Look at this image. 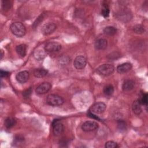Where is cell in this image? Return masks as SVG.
Returning a JSON list of instances; mask_svg holds the SVG:
<instances>
[{
  "label": "cell",
  "instance_id": "obj_14",
  "mask_svg": "<svg viewBox=\"0 0 148 148\" xmlns=\"http://www.w3.org/2000/svg\"><path fill=\"white\" fill-rule=\"evenodd\" d=\"M108 42L105 39L99 38L97 39L94 43V47L97 50H104L107 47Z\"/></svg>",
  "mask_w": 148,
  "mask_h": 148
},
{
  "label": "cell",
  "instance_id": "obj_26",
  "mask_svg": "<svg viewBox=\"0 0 148 148\" xmlns=\"http://www.w3.org/2000/svg\"><path fill=\"white\" fill-rule=\"evenodd\" d=\"M70 61V58L65 55H62L58 58V62L60 64L62 65H66L68 64Z\"/></svg>",
  "mask_w": 148,
  "mask_h": 148
},
{
  "label": "cell",
  "instance_id": "obj_19",
  "mask_svg": "<svg viewBox=\"0 0 148 148\" xmlns=\"http://www.w3.org/2000/svg\"><path fill=\"white\" fill-rule=\"evenodd\" d=\"M132 108L134 113L136 114H139L142 112L141 104L138 99L135 100L133 102Z\"/></svg>",
  "mask_w": 148,
  "mask_h": 148
},
{
  "label": "cell",
  "instance_id": "obj_9",
  "mask_svg": "<svg viewBox=\"0 0 148 148\" xmlns=\"http://www.w3.org/2000/svg\"><path fill=\"white\" fill-rule=\"evenodd\" d=\"M116 17L120 21L125 23L131 20L132 15L129 11L126 10H121L116 13Z\"/></svg>",
  "mask_w": 148,
  "mask_h": 148
},
{
  "label": "cell",
  "instance_id": "obj_23",
  "mask_svg": "<svg viewBox=\"0 0 148 148\" xmlns=\"http://www.w3.org/2000/svg\"><path fill=\"white\" fill-rule=\"evenodd\" d=\"M114 92V87L112 84H108L103 88V93L106 96L110 97Z\"/></svg>",
  "mask_w": 148,
  "mask_h": 148
},
{
  "label": "cell",
  "instance_id": "obj_24",
  "mask_svg": "<svg viewBox=\"0 0 148 148\" xmlns=\"http://www.w3.org/2000/svg\"><path fill=\"white\" fill-rule=\"evenodd\" d=\"M133 31L136 34H143L145 32V28L143 25H142L141 24H137V25H135L133 27Z\"/></svg>",
  "mask_w": 148,
  "mask_h": 148
},
{
  "label": "cell",
  "instance_id": "obj_20",
  "mask_svg": "<svg viewBox=\"0 0 148 148\" xmlns=\"http://www.w3.org/2000/svg\"><path fill=\"white\" fill-rule=\"evenodd\" d=\"M103 32L106 35L113 36L116 34L117 29L113 26H108L103 29Z\"/></svg>",
  "mask_w": 148,
  "mask_h": 148
},
{
  "label": "cell",
  "instance_id": "obj_25",
  "mask_svg": "<svg viewBox=\"0 0 148 148\" xmlns=\"http://www.w3.org/2000/svg\"><path fill=\"white\" fill-rule=\"evenodd\" d=\"M109 13H110V10L109 8L108 4H103L102 6V9L101 10V14L103 16V17L106 18L109 17Z\"/></svg>",
  "mask_w": 148,
  "mask_h": 148
},
{
  "label": "cell",
  "instance_id": "obj_5",
  "mask_svg": "<svg viewBox=\"0 0 148 148\" xmlns=\"http://www.w3.org/2000/svg\"><path fill=\"white\" fill-rule=\"evenodd\" d=\"M53 132L56 136L60 135L64 131L63 124L58 119L54 120L52 123Z\"/></svg>",
  "mask_w": 148,
  "mask_h": 148
},
{
  "label": "cell",
  "instance_id": "obj_4",
  "mask_svg": "<svg viewBox=\"0 0 148 148\" xmlns=\"http://www.w3.org/2000/svg\"><path fill=\"white\" fill-rule=\"evenodd\" d=\"M98 124L94 121H86L82 125V129L84 132H91L98 129Z\"/></svg>",
  "mask_w": 148,
  "mask_h": 148
},
{
  "label": "cell",
  "instance_id": "obj_22",
  "mask_svg": "<svg viewBox=\"0 0 148 148\" xmlns=\"http://www.w3.org/2000/svg\"><path fill=\"white\" fill-rule=\"evenodd\" d=\"M127 124L123 120H119L117 123V130L120 132H123L127 130Z\"/></svg>",
  "mask_w": 148,
  "mask_h": 148
},
{
  "label": "cell",
  "instance_id": "obj_12",
  "mask_svg": "<svg viewBox=\"0 0 148 148\" xmlns=\"http://www.w3.org/2000/svg\"><path fill=\"white\" fill-rule=\"evenodd\" d=\"M29 77V72L27 71H23L16 75V79L18 82L20 83H24L28 81Z\"/></svg>",
  "mask_w": 148,
  "mask_h": 148
},
{
  "label": "cell",
  "instance_id": "obj_28",
  "mask_svg": "<svg viewBox=\"0 0 148 148\" xmlns=\"http://www.w3.org/2000/svg\"><path fill=\"white\" fill-rule=\"evenodd\" d=\"M141 105L147 106V93H142L141 97L138 99Z\"/></svg>",
  "mask_w": 148,
  "mask_h": 148
},
{
  "label": "cell",
  "instance_id": "obj_33",
  "mask_svg": "<svg viewBox=\"0 0 148 148\" xmlns=\"http://www.w3.org/2000/svg\"><path fill=\"white\" fill-rule=\"evenodd\" d=\"M10 75V73L8 71H3V70H1V77H6L8 76H9Z\"/></svg>",
  "mask_w": 148,
  "mask_h": 148
},
{
  "label": "cell",
  "instance_id": "obj_34",
  "mask_svg": "<svg viewBox=\"0 0 148 148\" xmlns=\"http://www.w3.org/2000/svg\"><path fill=\"white\" fill-rule=\"evenodd\" d=\"M1 59H2V57H3V51L2 50H1Z\"/></svg>",
  "mask_w": 148,
  "mask_h": 148
},
{
  "label": "cell",
  "instance_id": "obj_10",
  "mask_svg": "<svg viewBox=\"0 0 148 148\" xmlns=\"http://www.w3.org/2000/svg\"><path fill=\"white\" fill-rule=\"evenodd\" d=\"M51 88V85L49 82H43L40 84L35 89L37 94L42 95L47 92Z\"/></svg>",
  "mask_w": 148,
  "mask_h": 148
},
{
  "label": "cell",
  "instance_id": "obj_18",
  "mask_svg": "<svg viewBox=\"0 0 148 148\" xmlns=\"http://www.w3.org/2000/svg\"><path fill=\"white\" fill-rule=\"evenodd\" d=\"M46 51L45 50H43L40 49H36V50L34 51V53H33V55H34V58L38 60V61H40V60H42L43 59H44L46 56Z\"/></svg>",
  "mask_w": 148,
  "mask_h": 148
},
{
  "label": "cell",
  "instance_id": "obj_16",
  "mask_svg": "<svg viewBox=\"0 0 148 148\" xmlns=\"http://www.w3.org/2000/svg\"><path fill=\"white\" fill-rule=\"evenodd\" d=\"M27 46L25 44H20L16 47V51L17 54L21 57H24L27 54Z\"/></svg>",
  "mask_w": 148,
  "mask_h": 148
},
{
  "label": "cell",
  "instance_id": "obj_27",
  "mask_svg": "<svg viewBox=\"0 0 148 148\" xmlns=\"http://www.w3.org/2000/svg\"><path fill=\"white\" fill-rule=\"evenodd\" d=\"M12 3L10 1L5 0V1H2V8L5 10H8L10 9L12 6Z\"/></svg>",
  "mask_w": 148,
  "mask_h": 148
},
{
  "label": "cell",
  "instance_id": "obj_32",
  "mask_svg": "<svg viewBox=\"0 0 148 148\" xmlns=\"http://www.w3.org/2000/svg\"><path fill=\"white\" fill-rule=\"evenodd\" d=\"M32 92V90L31 88L29 87V88L27 89L26 90H25L23 92V95L24 97V98H28L29 97V96L31 95Z\"/></svg>",
  "mask_w": 148,
  "mask_h": 148
},
{
  "label": "cell",
  "instance_id": "obj_17",
  "mask_svg": "<svg viewBox=\"0 0 148 148\" xmlns=\"http://www.w3.org/2000/svg\"><path fill=\"white\" fill-rule=\"evenodd\" d=\"M48 73L47 70L43 68H36L33 71V74L35 77L38 78H42L46 76Z\"/></svg>",
  "mask_w": 148,
  "mask_h": 148
},
{
  "label": "cell",
  "instance_id": "obj_13",
  "mask_svg": "<svg viewBox=\"0 0 148 148\" xmlns=\"http://www.w3.org/2000/svg\"><path fill=\"white\" fill-rule=\"evenodd\" d=\"M132 68V65L130 62H125L117 66V71L118 73L120 74L125 73L128 71H130Z\"/></svg>",
  "mask_w": 148,
  "mask_h": 148
},
{
  "label": "cell",
  "instance_id": "obj_6",
  "mask_svg": "<svg viewBox=\"0 0 148 148\" xmlns=\"http://www.w3.org/2000/svg\"><path fill=\"white\" fill-rule=\"evenodd\" d=\"M61 45L56 42H50L47 43L44 47L46 52H57L61 49Z\"/></svg>",
  "mask_w": 148,
  "mask_h": 148
},
{
  "label": "cell",
  "instance_id": "obj_29",
  "mask_svg": "<svg viewBox=\"0 0 148 148\" xmlns=\"http://www.w3.org/2000/svg\"><path fill=\"white\" fill-rule=\"evenodd\" d=\"M105 147L106 148H116L118 147V145L116 142L112 141V140H109L107 142H106Z\"/></svg>",
  "mask_w": 148,
  "mask_h": 148
},
{
  "label": "cell",
  "instance_id": "obj_11",
  "mask_svg": "<svg viewBox=\"0 0 148 148\" xmlns=\"http://www.w3.org/2000/svg\"><path fill=\"white\" fill-rule=\"evenodd\" d=\"M56 29V25L53 23H47L43 25L41 29L42 33L45 35L52 34Z\"/></svg>",
  "mask_w": 148,
  "mask_h": 148
},
{
  "label": "cell",
  "instance_id": "obj_2",
  "mask_svg": "<svg viewBox=\"0 0 148 148\" xmlns=\"http://www.w3.org/2000/svg\"><path fill=\"white\" fill-rule=\"evenodd\" d=\"M114 71V67L113 65L109 64H103L99 66L97 69V72L103 76H108L112 75Z\"/></svg>",
  "mask_w": 148,
  "mask_h": 148
},
{
  "label": "cell",
  "instance_id": "obj_3",
  "mask_svg": "<svg viewBox=\"0 0 148 148\" xmlns=\"http://www.w3.org/2000/svg\"><path fill=\"white\" fill-rule=\"evenodd\" d=\"M47 103L51 106H57L62 105L64 102V99L57 94H49L46 97Z\"/></svg>",
  "mask_w": 148,
  "mask_h": 148
},
{
  "label": "cell",
  "instance_id": "obj_1",
  "mask_svg": "<svg viewBox=\"0 0 148 148\" xmlns=\"http://www.w3.org/2000/svg\"><path fill=\"white\" fill-rule=\"evenodd\" d=\"M10 29L13 35L19 38L23 37L26 32V28L24 25L18 21L12 23Z\"/></svg>",
  "mask_w": 148,
  "mask_h": 148
},
{
  "label": "cell",
  "instance_id": "obj_30",
  "mask_svg": "<svg viewBox=\"0 0 148 148\" xmlns=\"http://www.w3.org/2000/svg\"><path fill=\"white\" fill-rule=\"evenodd\" d=\"M120 54L118 52H113L108 56V58L109 60H116L119 58Z\"/></svg>",
  "mask_w": 148,
  "mask_h": 148
},
{
  "label": "cell",
  "instance_id": "obj_8",
  "mask_svg": "<svg viewBox=\"0 0 148 148\" xmlns=\"http://www.w3.org/2000/svg\"><path fill=\"white\" fill-rule=\"evenodd\" d=\"M106 105L102 102H99L93 104L90 108V111L92 113L101 114L103 113L106 109Z\"/></svg>",
  "mask_w": 148,
  "mask_h": 148
},
{
  "label": "cell",
  "instance_id": "obj_31",
  "mask_svg": "<svg viewBox=\"0 0 148 148\" xmlns=\"http://www.w3.org/2000/svg\"><path fill=\"white\" fill-rule=\"evenodd\" d=\"M24 138L21 135H17L15 136L14 139V142L15 144H20L23 142L24 141Z\"/></svg>",
  "mask_w": 148,
  "mask_h": 148
},
{
  "label": "cell",
  "instance_id": "obj_7",
  "mask_svg": "<svg viewBox=\"0 0 148 148\" xmlns=\"http://www.w3.org/2000/svg\"><path fill=\"white\" fill-rule=\"evenodd\" d=\"M87 64V59L83 56H77L73 61V65L77 69H82Z\"/></svg>",
  "mask_w": 148,
  "mask_h": 148
},
{
  "label": "cell",
  "instance_id": "obj_21",
  "mask_svg": "<svg viewBox=\"0 0 148 148\" xmlns=\"http://www.w3.org/2000/svg\"><path fill=\"white\" fill-rule=\"evenodd\" d=\"M16 124V120L15 119H14L12 117H7L5 121H4V125L7 128H10L15 124Z\"/></svg>",
  "mask_w": 148,
  "mask_h": 148
},
{
  "label": "cell",
  "instance_id": "obj_15",
  "mask_svg": "<svg viewBox=\"0 0 148 148\" xmlns=\"http://www.w3.org/2000/svg\"><path fill=\"white\" fill-rule=\"evenodd\" d=\"M134 85L135 83L132 80L127 79L122 84V89L124 91H130L133 89Z\"/></svg>",
  "mask_w": 148,
  "mask_h": 148
}]
</instances>
